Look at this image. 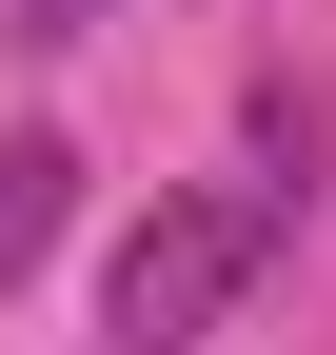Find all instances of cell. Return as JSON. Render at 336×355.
I'll use <instances>...</instances> for the list:
<instances>
[{"label":"cell","instance_id":"6da1fadb","mask_svg":"<svg viewBox=\"0 0 336 355\" xmlns=\"http://www.w3.org/2000/svg\"><path fill=\"white\" fill-rule=\"evenodd\" d=\"M277 237H297V178H178V198H139V237H119V277H99L119 355H198L237 296H258Z\"/></svg>","mask_w":336,"mask_h":355},{"label":"cell","instance_id":"7a4b0ae2","mask_svg":"<svg viewBox=\"0 0 336 355\" xmlns=\"http://www.w3.org/2000/svg\"><path fill=\"white\" fill-rule=\"evenodd\" d=\"M60 217H79V139H40V119H20V139H0V296L60 257Z\"/></svg>","mask_w":336,"mask_h":355},{"label":"cell","instance_id":"3957f363","mask_svg":"<svg viewBox=\"0 0 336 355\" xmlns=\"http://www.w3.org/2000/svg\"><path fill=\"white\" fill-rule=\"evenodd\" d=\"M119 20V0H20V40H99Z\"/></svg>","mask_w":336,"mask_h":355}]
</instances>
